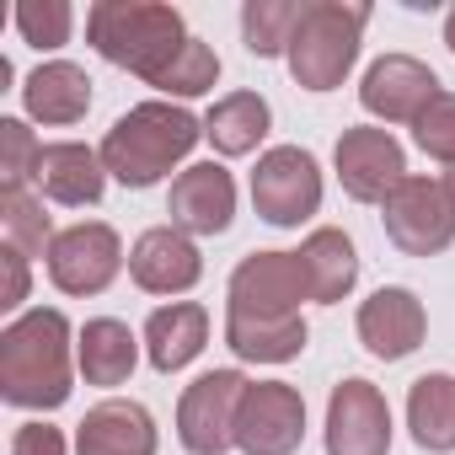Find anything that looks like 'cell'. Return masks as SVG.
<instances>
[{
  "mask_svg": "<svg viewBox=\"0 0 455 455\" xmlns=\"http://www.w3.org/2000/svg\"><path fill=\"white\" fill-rule=\"evenodd\" d=\"M0 396L33 412L70 402V322L54 306H38L0 332Z\"/></svg>",
  "mask_w": 455,
  "mask_h": 455,
  "instance_id": "cell-1",
  "label": "cell"
},
{
  "mask_svg": "<svg viewBox=\"0 0 455 455\" xmlns=\"http://www.w3.org/2000/svg\"><path fill=\"white\" fill-rule=\"evenodd\" d=\"M86 38L108 65L156 86L193 33L182 28V12L161 0H97L86 12Z\"/></svg>",
  "mask_w": 455,
  "mask_h": 455,
  "instance_id": "cell-2",
  "label": "cell"
},
{
  "mask_svg": "<svg viewBox=\"0 0 455 455\" xmlns=\"http://www.w3.org/2000/svg\"><path fill=\"white\" fill-rule=\"evenodd\" d=\"M198 140H204V124L188 108H177V102H140L108 129L102 166L124 188H156L177 161H188V150Z\"/></svg>",
  "mask_w": 455,
  "mask_h": 455,
  "instance_id": "cell-3",
  "label": "cell"
},
{
  "mask_svg": "<svg viewBox=\"0 0 455 455\" xmlns=\"http://www.w3.org/2000/svg\"><path fill=\"white\" fill-rule=\"evenodd\" d=\"M370 28V6H343V0H311L295 38H290V76L306 92H332L359 60V38Z\"/></svg>",
  "mask_w": 455,
  "mask_h": 455,
  "instance_id": "cell-4",
  "label": "cell"
},
{
  "mask_svg": "<svg viewBox=\"0 0 455 455\" xmlns=\"http://www.w3.org/2000/svg\"><path fill=\"white\" fill-rule=\"evenodd\" d=\"M380 225L391 247H402L407 258H434L455 242V204L444 193V182L434 177H402L396 193L380 204Z\"/></svg>",
  "mask_w": 455,
  "mask_h": 455,
  "instance_id": "cell-5",
  "label": "cell"
},
{
  "mask_svg": "<svg viewBox=\"0 0 455 455\" xmlns=\"http://www.w3.org/2000/svg\"><path fill=\"white\" fill-rule=\"evenodd\" d=\"M247 375L242 370H209L198 375L182 402H177V439L188 455H225L236 444V412L247 396Z\"/></svg>",
  "mask_w": 455,
  "mask_h": 455,
  "instance_id": "cell-6",
  "label": "cell"
},
{
  "mask_svg": "<svg viewBox=\"0 0 455 455\" xmlns=\"http://www.w3.org/2000/svg\"><path fill=\"white\" fill-rule=\"evenodd\" d=\"M252 204L268 225H300L322 209V166L311 150L300 145H274L268 156H258L252 172Z\"/></svg>",
  "mask_w": 455,
  "mask_h": 455,
  "instance_id": "cell-7",
  "label": "cell"
},
{
  "mask_svg": "<svg viewBox=\"0 0 455 455\" xmlns=\"http://www.w3.org/2000/svg\"><path fill=\"white\" fill-rule=\"evenodd\" d=\"M225 295H231V311L225 316L284 322V316H300V300H311V284H306L300 252H252V258L236 263Z\"/></svg>",
  "mask_w": 455,
  "mask_h": 455,
  "instance_id": "cell-8",
  "label": "cell"
},
{
  "mask_svg": "<svg viewBox=\"0 0 455 455\" xmlns=\"http://www.w3.org/2000/svg\"><path fill=\"white\" fill-rule=\"evenodd\" d=\"M306 439V396L290 380H252L236 412L242 455H295Z\"/></svg>",
  "mask_w": 455,
  "mask_h": 455,
  "instance_id": "cell-9",
  "label": "cell"
},
{
  "mask_svg": "<svg viewBox=\"0 0 455 455\" xmlns=\"http://www.w3.org/2000/svg\"><path fill=\"white\" fill-rule=\"evenodd\" d=\"M118 268H124V242L102 220L70 225V231H60L54 247H49V279L65 295H102L118 279Z\"/></svg>",
  "mask_w": 455,
  "mask_h": 455,
  "instance_id": "cell-10",
  "label": "cell"
},
{
  "mask_svg": "<svg viewBox=\"0 0 455 455\" xmlns=\"http://www.w3.org/2000/svg\"><path fill=\"white\" fill-rule=\"evenodd\" d=\"M332 166H338L343 193L359 204H386L396 193V182L407 177V156L391 129H343Z\"/></svg>",
  "mask_w": 455,
  "mask_h": 455,
  "instance_id": "cell-11",
  "label": "cell"
},
{
  "mask_svg": "<svg viewBox=\"0 0 455 455\" xmlns=\"http://www.w3.org/2000/svg\"><path fill=\"white\" fill-rule=\"evenodd\" d=\"M391 450V407L380 386L343 380L327 396V455H386Z\"/></svg>",
  "mask_w": 455,
  "mask_h": 455,
  "instance_id": "cell-12",
  "label": "cell"
},
{
  "mask_svg": "<svg viewBox=\"0 0 455 455\" xmlns=\"http://www.w3.org/2000/svg\"><path fill=\"white\" fill-rule=\"evenodd\" d=\"M439 97V81L423 60L412 54H380L364 81H359V102L364 113L386 118V124H418V113Z\"/></svg>",
  "mask_w": 455,
  "mask_h": 455,
  "instance_id": "cell-13",
  "label": "cell"
},
{
  "mask_svg": "<svg viewBox=\"0 0 455 455\" xmlns=\"http://www.w3.org/2000/svg\"><path fill=\"white\" fill-rule=\"evenodd\" d=\"M166 214H172L177 231H188V236H220V231H231V220H236V182H231V172L214 166V161L188 166L172 182Z\"/></svg>",
  "mask_w": 455,
  "mask_h": 455,
  "instance_id": "cell-14",
  "label": "cell"
},
{
  "mask_svg": "<svg viewBox=\"0 0 455 455\" xmlns=\"http://www.w3.org/2000/svg\"><path fill=\"white\" fill-rule=\"evenodd\" d=\"M129 274L145 295H182L204 279V258L193 247L188 231H177V225H156V231H145L129 252Z\"/></svg>",
  "mask_w": 455,
  "mask_h": 455,
  "instance_id": "cell-15",
  "label": "cell"
},
{
  "mask_svg": "<svg viewBox=\"0 0 455 455\" xmlns=\"http://www.w3.org/2000/svg\"><path fill=\"white\" fill-rule=\"evenodd\" d=\"M428 332V316H423V300L402 284H386L375 290L364 306H359V343L375 354V359H407Z\"/></svg>",
  "mask_w": 455,
  "mask_h": 455,
  "instance_id": "cell-16",
  "label": "cell"
},
{
  "mask_svg": "<svg viewBox=\"0 0 455 455\" xmlns=\"http://www.w3.org/2000/svg\"><path fill=\"white\" fill-rule=\"evenodd\" d=\"M33 182L44 188V198L81 209V204H97V198H102L108 166H102V150H92V145H81V140H60V145H44Z\"/></svg>",
  "mask_w": 455,
  "mask_h": 455,
  "instance_id": "cell-17",
  "label": "cell"
},
{
  "mask_svg": "<svg viewBox=\"0 0 455 455\" xmlns=\"http://www.w3.org/2000/svg\"><path fill=\"white\" fill-rule=\"evenodd\" d=\"M81 455H156V418L140 402H97L76 428Z\"/></svg>",
  "mask_w": 455,
  "mask_h": 455,
  "instance_id": "cell-18",
  "label": "cell"
},
{
  "mask_svg": "<svg viewBox=\"0 0 455 455\" xmlns=\"http://www.w3.org/2000/svg\"><path fill=\"white\" fill-rule=\"evenodd\" d=\"M209 343V311L193 306V300H172V306H156L150 322H145V354L161 375H177L188 370Z\"/></svg>",
  "mask_w": 455,
  "mask_h": 455,
  "instance_id": "cell-19",
  "label": "cell"
},
{
  "mask_svg": "<svg viewBox=\"0 0 455 455\" xmlns=\"http://www.w3.org/2000/svg\"><path fill=\"white\" fill-rule=\"evenodd\" d=\"M22 102L38 124H81L86 108H92V76L70 60H54V65H38L22 86Z\"/></svg>",
  "mask_w": 455,
  "mask_h": 455,
  "instance_id": "cell-20",
  "label": "cell"
},
{
  "mask_svg": "<svg viewBox=\"0 0 455 455\" xmlns=\"http://www.w3.org/2000/svg\"><path fill=\"white\" fill-rule=\"evenodd\" d=\"M76 364H81L86 386H124L134 375V364H140V338L124 322L97 316L76 338Z\"/></svg>",
  "mask_w": 455,
  "mask_h": 455,
  "instance_id": "cell-21",
  "label": "cell"
},
{
  "mask_svg": "<svg viewBox=\"0 0 455 455\" xmlns=\"http://www.w3.org/2000/svg\"><path fill=\"white\" fill-rule=\"evenodd\" d=\"M300 268H306L311 300H322V306H338V300L359 284L354 242L338 231V225H322V231H311V236H306V247H300Z\"/></svg>",
  "mask_w": 455,
  "mask_h": 455,
  "instance_id": "cell-22",
  "label": "cell"
},
{
  "mask_svg": "<svg viewBox=\"0 0 455 455\" xmlns=\"http://www.w3.org/2000/svg\"><path fill=\"white\" fill-rule=\"evenodd\" d=\"M274 129V113L258 92H231V97H220L204 118V140L220 150V156H252Z\"/></svg>",
  "mask_w": 455,
  "mask_h": 455,
  "instance_id": "cell-23",
  "label": "cell"
},
{
  "mask_svg": "<svg viewBox=\"0 0 455 455\" xmlns=\"http://www.w3.org/2000/svg\"><path fill=\"white\" fill-rule=\"evenodd\" d=\"M407 428H412L418 450H434V455L455 450V375L434 370V375L412 380V391H407Z\"/></svg>",
  "mask_w": 455,
  "mask_h": 455,
  "instance_id": "cell-24",
  "label": "cell"
},
{
  "mask_svg": "<svg viewBox=\"0 0 455 455\" xmlns=\"http://www.w3.org/2000/svg\"><path fill=\"white\" fill-rule=\"evenodd\" d=\"M306 322L300 316H284V322H268V316H225V343H231L236 359L247 364H290L300 348H306Z\"/></svg>",
  "mask_w": 455,
  "mask_h": 455,
  "instance_id": "cell-25",
  "label": "cell"
},
{
  "mask_svg": "<svg viewBox=\"0 0 455 455\" xmlns=\"http://www.w3.org/2000/svg\"><path fill=\"white\" fill-rule=\"evenodd\" d=\"M300 17H306L300 0H247V6H242V33H247V49H252L258 60L290 54V38H295Z\"/></svg>",
  "mask_w": 455,
  "mask_h": 455,
  "instance_id": "cell-26",
  "label": "cell"
},
{
  "mask_svg": "<svg viewBox=\"0 0 455 455\" xmlns=\"http://www.w3.org/2000/svg\"><path fill=\"white\" fill-rule=\"evenodd\" d=\"M0 231H6V247L22 252V258H49L54 247V225L44 214V198H33L28 188L22 193H0Z\"/></svg>",
  "mask_w": 455,
  "mask_h": 455,
  "instance_id": "cell-27",
  "label": "cell"
},
{
  "mask_svg": "<svg viewBox=\"0 0 455 455\" xmlns=\"http://www.w3.org/2000/svg\"><path fill=\"white\" fill-rule=\"evenodd\" d=\"M214 81H220V54L204 38H188L182 54L156 81V92H166V97H204V92H214Z\"/></svg>",
  "mask_w": 455,
  "mask_h": 455,
  "instance_id": "cell-28",
  "label": "cell"
},
{
  "mask_svg": "<svg viewBox=\"0 0 455 455\" xmlns=\"http://www.w3.org/2000/svg\"><path fill=\"white\" fill-rule=\"evenodd\" d=\"M44 145L33 140V129L22 118H0V193H22L38 172Z\"/></svg>",
  "mask_w": 455,
  "mask_h": 455,
  "instance_id": "cell-29",
  "label": "cell"
},
{
  "mask_svg": "<svg viewBox=\"0 0 455 455\" xmlns=\"http://www.w3.org/2000/svg\"><path fill=\"white\" fill-rule=\"evenodd\" d=\"M70 28H76V12L65 0H22L17 6V33L33 44V49H60L70 44Z\"/></svg>",
  "mask_w": 455,
  "mask_h": 455,
  "instance_id": "cell-30",
  "label": "cell"
},
{
  "mask_svg": "<svg viewBox=\"0 0 455 455\" xmlns=\"http://www.w3.org/2000/svg\"><path fill=\"white\" fill-rule=\"evenodd\" d=\"M412 140H418V150H423V156H434V161L455 166V92H439V97L418 113Z\"/></svg>",
  "mask_w": 455,
  "mask_h": 455,
  "instance_id": "cell-31",
  "label": "cell"
},
{
  "mask_svg": "<svg viewBox=\"0 0 455 455\" xmlns=\"http://www.w3.org/2000/svg\"><path fill=\"white\" fill-rule=\"evenodd\" d=\"M12 455H65V434H60L54 423L33 418V423H22V428H17Z\"/></svg>",
  "mask_w": 455,
  "mask_h": 455,
  "instance_id": "cell-32",
  "label": "cell"
},
{
  "mask_svg": "<svg viewBox=\"0 0 455 455\" xmlns=\"http://www.w3.org/2000/svg\"><path fill=\"white\" fill-rule=\"evenodd\" d=\"M0 268H6V290H0V311H17L28 300V258L22 252H0Z\"/></svg>",
  "mask_w": 455,
  "mask_h": 455,
  "instance_id": "cell-33",
  "label": "cell"
},
{
  "mask_svg": "<svg viewBox=\"0 0 455 455\" xmlns=\"http://www.w3.org/2000/svg\"><path fill=\"white\" fill-rule=\"evenodd\" d=\"M444 44H450V54H455V12L444 17Z\"/></svg>",
  "mask_w": 455,
  "mask_h": 455,
  "instance_id": "cell-34",
  "label": "cell"
},
{
  "mask_svg": "<svg viewBox=\"0 0 455 455\" xmlns=\"http://www.w3.org/2000/svg\"><path fill=\"white\" fill-rule=\"evenodd\" d=\"M444 193H450V204H455V166L444 172Z\"/></svg>",
  "mask_w": 455,
  "mask_h": 455,
  "instance_id": "cell-35",
  "label": "cell"
}]
</instances>
